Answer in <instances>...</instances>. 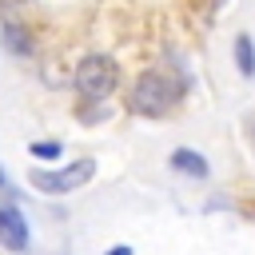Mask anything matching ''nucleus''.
I'll list each match as a JSON object with an SVG mask.
<instances>
[{
    "label": "nucleus",
    "instance_id": "f257e3e1",
    "mask_svg": "<svg viewBox=\"0 0 255 255\" xmlns=\"http://www.w3.org/2000/svg\"><path fill=\"white\" fill-rule=\"evenodd\" d=\"M175 100H179V84H175L167 72L151 68V72H143V76L135 80L131 108H135L139 116H163V112H167Z\"/></svg>",
    "mask_w": 255,
    "mask_h": 255
},
{
    "label": "nucleus",
    "instance_id": "f03ea898",
    "mask_svg": "<svg viewBox=\"0 0 255 255\" xmlns=\"http://www.w3.org/2000/svg\"><path fill=\"white\" fill-rule=\"evenodd\" d=\"M92 175H96V159H72V163H64V167H36V171H28L32 187L44 191V195H68V191H80Z\"/></svg>",
    "mask_w": 255,
    "mask_h": 255
},
{
    "label": "nucleus",
    "instance_id": "7ed1b4c3",
    "mask_svg": "<svg viewBox=\"0 0 255 255\" xmlns=\"http://www.w3.org/2000/svg\"><path fill=\"white\" fill-rule=\"evenodd\" d=\"M116 80H120V68H116L112 56H84L80 68H76V92H80L84 100H104V96H112Z\"/></svg>",
    "mask_w": 255,
    "mask_h": 255
},
{
    "label": "nucleus",
    "instance_id": "20e7f679",
    "mask_svg": "<svg viewBox=\"0 0 255 255\" xmlns=\"http://www.w3.org/2000/svg\"><path fill=\"white\" fill-rule=\"evenodd\" d=\"M0 247H8L12 255L28 251V223L20 207H0Z\"/></svg>",
    "mask_w": 255,
    "mask_h": 255
},
{
    "label": "nucleus",
    "instance_id": "39448f33",
    "mask_svg": "<svg viewBox=\"0 0 255 255\" xmlns=\"http://www.w3.org/2000/svg\"><path fill=\"white\" fill-rule=\"evenodd\" d=\"M171 167L183 171V175H195V179H203V175L211 171L207 159H203L199 151H191V147H175V151H171Z\"/></svg>",
    "mask_w": 255,
    "mask_h": 255
},
{
    "label": "nucleus",
    "instance_id": "423d86ee",
    "mask_svg": "<svg viewBox=\"0 0 255 255\" xmlns=\"http://www.w3.org/2000/svg\"><path fill=\"white\" fill-rule=\"evenodd\" d=\"M235 68H239L243 80L255 76V44H251V36H235Z\"/></svg>",
    "mask_w": 255,
    "mask_h": 255
},
{
    "label": "nucleus",
    "instance_id": "0eeeda50",
    "mask_svg": "<svg viewBox=\"0 0 255 255\" xmlns=\"http://www.w3.org/2000/svg\"><path fill=\"white\" fill-rule=\"evenodd\" d=\"M64 147L60 143H52V139H44V143H32V155H40V159H56Z\"/></svg>",
    "mask_w": 255,
    "mask_h": 255
},
{
    "label": "nucleus",
    "instance_id": "6e6552de",
    "mask_svg": "<svg viewBox=\"0 0 255 255\" xmlns=\"http://www.w3.org/2000/svg\"><path fill=\"white\" fill-rule=\"evenodd\" d=\"M8 44H12L16 52H28V40L20 36V28H8Z\"/></svg>",
    "mask_w": 255,
    "mask_h": 255
},
{
    "label": "nucleus",
    "instance_id": "1a4fd4ad",
    "mask_svg": "<svg viewBox=\"0 0 255 255\" xmlns=\"http://www.w3.org/2000/svg\"><path fill=\"white\" fill-rule=\"evenodd\" d=\"M108 255H131V247H124V243H120V247H112Z\"/></svg>",
    "mask_w": 255,
    "mask_h": 255
},
{
    "label": "nucleus",
    "instance_id": "9d476101",
    "mask_svg": "<svg viewBox=\"0 0 255 255\" xmlns=\"http://www.w3.org/2000/svg\"><path fill=\"white\" fill-rule=\"evenodd\" d=\"M0 191H8V179H4V171H0Z\"/></svg>",
    "mask_w": 255,
    "mask_h": 255
}]
</instances>
